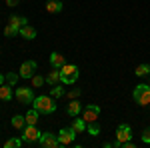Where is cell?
I'll list each match as a JSON object with an SVG mask.
<instances>
[{
	"label": "cell",
	"mask_w": 150,
	"mask_h": 148,
	"mask_svg": "<svg viewBox=\"0 0 150 148\" xmlns=\"http://www.w3.org/2000/svg\"><path fill=\"white\" fill-rule=\"evenodd\" d=\"M86 132H88L90 136H98V134H100V124H98V122H88V124H86Z\"/></svg>",
	"instance_id": "21"
},
{
	"label": "cell",
	"mask_w": 150,
	"mask_h": 148,
	"mask_svg": "<svg viewBox=\"0 0 150 148\" xmlns=\"http://www.w3.org/2000/svg\"><path fill=\"white\" fill-rule=\"evenodd\" d=\"M134 74L136 76H146V74H150V64H138L136 70H134Z\"/></svg>",
	"instance_id": "24"
},
{
	"label": "cell",
	"mask_w": 150,
	"mask_h": 148,
	"mask_svg": "<svg viewBox=\"0 0 150 148\" xmlns=\"http://www.w3.org/2000/svg\"><path fill=\"white\" fill-rule=\"evenodd\" d=\"M8 24L16 26V28L20 30L22 26H26V24H28V18H26V16H16V14H14V16H10V18H8Z\"/></svg>",
	"instance_id": "17"
},
{
	"label": "cell",
	"mask_w": 150,
	"mask_h": 148,
	"mask_svg": "<svg viewBox=\"0 0 150 148\" xmlns=\"http://www.w3.org/2000/svg\"><path fill=\"white\" fill-rule=\"evenodd\" d=\"M38 110H36V108H30V110H28V112L24 114V118H26V124H38Z\"/></svg>",
	"instance_id": "19"
},
{
	"label": "cell",
	"mask_w": 150,
	"mask_h": 148,
	"mask_svg": "<svg viewBox=\"0 0 150 148\" xmlns=\"http://www.w3.org/2000/svg\"><path fill=\"white\" fill-rule=\"evenodd\" d=\"M20 0H6V6H18Z\"/></svg>",
	"instance_id": "30"
},
{
	"label": "cell",
	"mask_w": 150,
	"mask_h": 148,
	"mask_svg": "<svg viewBox=\"0 0 150 148\" xmlns=\"http://www.w3.org/2000/svg\"><path fill=\"white\" fill-rule=\"evenodd\" d=\"M44 82H46V78L40 76V74H34V76H32V86H38V88H40Z\"/></svg>",
	"instance_id": "26"
},
{
	"label": "cell",
	"mask_w": 150,
	"mask_h": 148,
	"mask_svg": "<svg viewBox=\"0 0 150 148\" xmlns=\"http://www.w3.org/2000/svg\"><path fill=\"white\" fill-rule=\"evenodd\" d=\"M134 100L140 104V106H148L150 104V84H138L134 92H132Z\"/></svg>",
	"instance_id": "3"
},
{
	"label": "cell",
	"mask_w": 150,
	"mask_h": 148,
	"mask_svg": "<svg viewBox=\"0 0 150 148\" xmlns=\"http://www.w3.org/2000/svg\"><path fill=\"white\" fill-rule=\"evenodd\" d=\"M20 36H22L24 40H34L36 38V28L30 26V24H26V26L20 28Z\"/></svg>",
	"instance_id": "13"
},
{
	"label": "cell",
	"mask_w": 150,
	"mask_h": 148,
	"mask_svg": "<svg viewBox=\"0 0 150 148\" xmlns=\"http://www.w3.org/2000/svg\"><path fill=\"white\" fill-rule=\"evenodd\" d=\"M66 112L70 114V116H78V114L82 112V104L74 98V100H70L68 102V106H66Z\"/></svg>",
	"instance_id": "14"
},
{
	"label": "cell",
	"mask_w": 150,
	"mask_h": 148,
	"mask_svg": "<svg viewBox=\"0 0 150 148\" xmlns=\"http://www.w3.org/2000/svg\"><path fill=\"white\" fill-rule=\"evenodd\" d=\"M76 130L70 126V128H62L60 132H58L56 136H58V142H60V146H70L72 142H74V138H76Z\"/></svg>",
	"instance_id": "7"
},
{
	"label": "cell",
	"mask_w": 150,
	"mask_h": 148,
	"mask_svg": "<svg viewBox=\"0 0 150 148\" xmlns=\"http://www.w3.org/2000/svg\"><path fill=\"white\" fill-rule=\"evenodd\" d=\"M32 108H36L40 114H54V112H56V102H54L52 96L42 94V96H34V100H32Z\"/></svg>",
	"instance_id": "1"
},
{
	"label": "cell",
	"mask_w": 150,
	"mask_h": 148,
	"mask_svg": "<svg viewBox=\"0 0 150 148\" xmlns=\"http://www.w3.org/2000/svg\"><path fill=\"white\" fill-rule=\"evenodd\" d=\"M78 96H80V90H78V88H74V90L68 92V98H70V100H74V98H78Z\"/></svg>",
	"instance_id": "29"
},
{
	"label": "cell",
	"mask_w": 150,
	"mask_h": 148,
	"mask_svg": "<svg viewBox=\"0 0 150 148\" xmlns=\"http://www.w3.org/2000/svg\"><path fill=\"white\" fill-rule=\"evenodd\" d=\"M10 124H12V128H16V130H22L24 126H26V118H24L22 114H16V116H12Z\"/></svg>",
	"instance_id": "18"
},
{
	"label": "cell",
	"mask_w": 150,
	"mask_h": 148,
	"mask_svg": "<svg viewBox=\"0 0 150 148\" xmlns=\"http://www.w3.org/2000/svg\"><path fill=\"white\" fill-rule=\"evenodd\" d=\"M18 78H20V74H14V72H8V74H6V82H8L10 86H14Z\"/></svg>",
	"instance_id": "27"
},
{
	"label": "cell",
	"mask_w": 150,
	"mask_h": 148,
	"mask_svg": "<svg viewBox=\"0 0 150 148\" xmlns=\"http://www.w3.org/2000/svg\"><path fill=\"white\" fill-rule=\"evenodd\" d=\"M4 36H8V38L10 36H20V30L16 26H12V24H6L4 26Z\"/></svg>",
	"instance_id": "23"
},
{
	"label": "cell",
	"mask_w": 150,
	"mask_h": 148,
	"mask_svg": "<svg viewBox=\"0 0 150 148\" xmlns=\"http://www.w3.org/2000/svg\"><path fill=\"white\" fill-rule=\"evenodd\" d=\"M38 146H44V148H58L60 142H58V136L52 134V132H42V136L38 140Z\"/></svg>",
	"instance_id": "8"
},
{
	"label": "cell",
	"mask_w": 150,
	"mask_h": 148,
	"mask_svg": "<svg viewBox=\"0 0 150 148\" xmlns=\"http://www.w3.org/2000/svg\"><path fill=\"white\" fill-rule=\"evenodd\" d=\"M12 96H14V92H12V86L8 84V82L0 84V100H4V102H10Z\"/></svg>",
	"instance_id": "11"
},
{
	"label": "cell",
	"mask_w": 150,
	"mask_h": 148,
	"mask_svg": "<svg viewBox=\"0 0 150 148\" xmlns=\"http://www.w3.org/2000/svg\"><path fill=\"white\" fill-rule=\"evenodd\" d=\"M66 62H64V56L60 54V52H52L50 54V66L52 68H62Z\"/></svg>",
	"instance_id": "15"
},
{
	"label": "cell",
	"mask_w": 150,
	"mask_h": 148,
	"mask_svg": "<svg viewBox=\"0 0 150 148\" xmlns=\"http://www.w3.org/2000/svg\"><path fill=\"white\" fill-rule=\"evenodd\" d=\"M64 94H66V92H64V86H52V90H50V96H52V98H62V96H64Z\"/></svg>",
	"instance_id": "25"
},
{
	"label": "cell",
	"mask_w": 150,
	"mask_h": 148,
	"mask_svg": "<svg viewBox=\"0 0 150 148\" xmlns=\"http://www.w3.org/2000/svg\"><path fill=\"white\" fill-rule=\"evenodd\" d=\"M72 128H74L78 134L86 132V120H84V118H74V122H72Z\"/></svg>",
	"instance_id": "20"
},
{
	"label": "cell",
	"mask_w": 150,
	"mask_h": 148,
	"mask_svg": "<svg viewBox=\"0 0 150 148\" xmlns=\"http://www.w3.org/2000/svg\"><path fill=\"white\" fill-rule=\"evenodd\" d=\"M14 98L20 104H32V100H34V90L30 86H18L14 90Z\"/></svg>",
	"instance_id": "5"
},
{
	"label": "cell",
	"mask_w": 150,
	"mask_h": 148,
	"mask_svg": "<svg viewBox=\"0 0 150 148\" xmlns=\"http://www.w3.org/2000/svg\"><path fill=\"white\" fill-rule=\"evenodd\" d=\"M142 142H144V144H150V126H146V128L142 130Z\"/></svg>",
	"instance_id": "28"
},
{
	"label": "cell",
	"mask_w": 150,
	"mask_h": 148,
	"mask_svg": "<svg viewBox=\"0 0 150 148\" xmlns=\"http://www.w3.org/2000/svg\"><path fill=\"white\" fill-rule=\"evenodd\" d=\"M36 68H38V64H36L34 60H26V62H22L18 74H20V78H32L34 72H36Z\"/></svg>",
	"instance_id": "9"
},
{
	"label": "cell",
	"mask_w": 150,
	"mask_h": 148,
	"mask_svg": "<svg viewBox=\"0 0 150 148\" xmlns=\"http://www.w3.org/2000/svg\"><path fill=\"white\" fill-rule=\"evenodd\" d=\"M78 66L76 64H64L62 68H60V82L64 84V86H70V84H74L76 80H78Z\"/></svg>",
	"instance_id": "2"
},
{
	"label": "cell",
	"mask_w": 150,
	"mask_h": 148,
	"mask_svg": "<svg viewBox=\"0 0 150 148\" xmlns=\"http://www.w3.org/2000/svg\"><path fill=\"white\" fill-rule=\"evenodd\" d=\"M46 82H48V86H56L58 82H60V68L50 70V72L46 74Z\"/></svg>",
	"instance_id": "16"
},
{
	"label": "cell",
	"mask_w": 150,
	"mask_h": 148,
	"mask_svg": "<svg viewBox=\"0 0 150 148\" xmlns=\"http://www.w3.org/2000/svg\"><path fill=\"white\" fill-rule=\"evenodd\" d=\"M116 140L120 144L126 142V140H132V128L128 124H118V128H116Z\"/></svg>",
	"instance_id": "10"
},
{
	"label": "cell",
	"mask_w": 150,
	"mask_h": 148,
	"mask_svg": "<svg viewBox=\"0 0 150 148\" xmlns=\"http://www.w3.org/2000/svg\"><path fill=\"white\" fill-rule=\"evenodd\" d=\"M62 0H48L46 2V12H50V14H60L62 12Z\"/></svg>",
	"instance_id": "12"
},
{
	"label": "cell",
	"mask_w": 150,
	"mask_h": 148,
	"mask_svg": "<svg viewBox=\"0 0 150 148\" xmlns=\"http://www.w3.org/2000/svg\"><path fill=\"white\" fill-rule=\"evenodd\" d=\"M24 144L22 138H8L6 142H4V148H20Z\"/></svg>",
	"instance_id": "22"
},
{
	"label": "cell",
	"mask_w": 150,
	"mask_h": 148,
	"mask_svg": "<svg viewBox=\"0 0 150 148\" xmlns=\"http://www.w3.org/2000/svg\"><path fill=\"white\" fill-rule=\"evenodd\" d=\"M4 82H6V76H4V74H0V84H4Z\"/></svg>",
	"instance_id": "31"
},
{
	"label": "cell",
	"mask_w": 150,
	"mask_h": 148,
	"mask_svg": "<svg viewBox=\"0 0 150 148\" xmlns=\"http://www.w3.org/2000/svg\"><path fill=\"white\" fill-rule=\"evenodd\" d=\"M98 116H100V106L98 104H86V108H82V118L88 122H98Z\"/></svg>",
	"instance_id": "6"
},
{
	"label": "cell",
	"mask_w": 150,
	"mask_h": 148,
	"mask_svg": "<svg viewBox=\"0 0 150 148\" xmlns=\"http://www.w3.org/2000/svg\"><path fill=\"white\" fill-rule=\"evenodd\" d=\"M40 136H42V132H40L38 126H34V124H26L22 128V140L26 144H38Z\"/></svg>",
	"instance_id": "4"
}]
</instances>
